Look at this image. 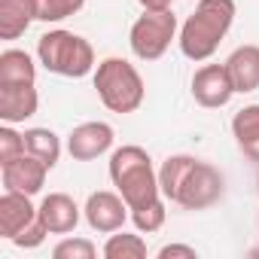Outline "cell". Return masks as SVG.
Segmentation results:
<instances>
[{
    "label": "cell",
    "mask_w": 259,
    "mask_h": 259,
    "mask_svg": "<svg viewBox=\"0 0 259 259\" xmlns=\"http://www.w3.org/2000/svg\"><path fill=\"white\" fill-rule=\"evenodd\" d=\"M40 220L49 235H70L79 226V204L67 192H49L40 201Z\"/></svg>",
    "instance_id": "7c38bea8"
},
{
    "label": "cell",
    "mask_w": 259,
    "mask_h": 259,
    "mask_svg": "<svg viewBox=\"0 0 259 259\" xmlns=\"http://www.w3.org/2000/svg\"><path fill=\"white\" fill-rule=\"evenodd\" d=\"M198 253H195V247H189V244H165L162 250H159V259H195Z\"/></svg>",
    "instance_id": "603a6c76"
},
{
    "label": "cell",
    "mask_w": 259,
    "mask_h": 259,
    "mask_svg": "<svg viewBox=\"0 0 259 259\" xmlns=\"http://www.w3.org/2000/svg\"><path fill=\"white\" fill-rule=\"evenodd\" d=\"M232 95H238V92H235V82H232L226 64H201L192 73V98L198 107L220 110L232 101Z\"/></svg>",
    "instance_id": "ba28073f"
},
{
    "label": "cell",
    "mask_w": 259,
    "mask_h": 259,
    "mask_svg": "<svg viewBox=\"0 0 259 259\" xmlns=\"http://www.w3.org/2000/svg\"><path fill=\"white\" fill-rule=\"evenodd\" d=\"M82 7H85V0H34V16H37V22L55 25V22L76 16Z\"/></svg>",
    "instance_id": "ffe728a7"
},
{
    "label": "cell",
    "mask_w": 259,
    "mask_h": 259,
    "mask_svg": "<svg viewBox=\"0 0 259 259\" xmlns=\"http://www.w3.org/2000/svg\"><path fill=\"white\" fill-rule=\"evenodd\" d=\"M144 10H171L174 0H138Z\"/></svg>",
    "instance_id": "cb8c5ba5"
},
{
    "label": "cell",
    "mask_w": 259,
    "mask_h": 259,
    "mask_svg": "<svg viewBox=\"0 0 259 259\" xmlns=\"http://www.w3.org/2000/svg\"><path fill=\"white\" fill-rule=\"evenodd\" d=\"M82 213H85V223H89L95 232H101V235L119 232V229L125 226V220L132 217V210H128L125 198H122L119 192H110V189L92 192V195L85 198Z\"/></svg>",
    "instance_id": "9c48e42d"
},
{
    "label": "cell",
    "mask_w": 259,
    "mask_h": 259,
    "mask_svg": "<svg viewBox=\"0 0 259 259\" xmlns=\"http://www.w3.org/2000/svg\"><path fill=\"white\" fill-rule=\"evenodd\" d=\"M177 37V16L171 10H144L132 25L128 46L141 61H159Z\"/></svg>",
    "instance_id": "52a82bcc"
},
{
    "label": "cell",
    "mask_w": 259,
    "mask_h": 259,
    "mask_svg": "<svg viewBox=\"0 0 259 259\" xmlns=\"http://www.w3.org/2000/svg\"><path fill=\"white\" fill-rule=\"evenodd\" d=\"M232 135L238 150L259 165V104H247L232 116Z\"/></svg>",
    "instance_id": "9a60e30c"
},
{
    "label": "cell",
    "mask_w": 259,
    "mask_h": 259,
    "mask_svg": "<svg viewBox=\"0 0 259 259\" xmlns=\"http://www.w3.org/2000/svg\"><path fill=\"white\" fill-rule=\"evenodd\" d=\"M52 256L55 259H95L98 247L89 238H64L52 247Z\"/></svg>",
    "instance_id": "44dd1931"
},
{
    "label": "cell",
    "mask_w": 259,
    "mask_h": 259,
    "mask_svg": "<svg viewBox=\"0 0 259 259\" xmlns=\"http://www.w3.org/2000/svg\"><path fill=\"white\" fill-rule=\"evenodd\" d=\"M31 22H37L34 0H0V40H19Z\"/></svg>",
    "instance_id": "2e32d148"
},
{
    "label": "cell",
    "mask_w": 259,
    "mask_h": 259,
    "mask_svg": "<svg viewBox=\"0 0 259 259\" xmlns=\"http://www.w3.org/2000/svg\"><path fill=\"white\" fill-rule=\"evenodd\" d=\"M110 180L116 192L125 198L132 210V223L138 232L153 235L165 226V195L159 186V171L153 168V159L144 147L125 144L110 153Z\"/></svg>",
    "instance_id": "6da1fadb"
},
{
    "label": "cell",
    "mask_w": 259,
    "mask_h": 259,
    "mask_svg": "<svg viewBox=\"0 0 259 259\" xmlns=\"http://www.w3.org/2000/svg\"><path fill=\"white\" fill-rule=\"evenodd\" d=\"M37 58L40 64L55 73V76H67V79H82L85 73L95 70V49L85 37L55 28L46 31L37 40Z\"/></svg>",
    "instance_id": "277c9868"
},
{
    "label": "cell",
    "mask_w": 259,
    "mask_h": 259,
    "mask_svg": "<svg viewBox=\"0 0 259 259\" xmlns=\"http://www.w3.org/2000/svg\"><path fill=\"white\" fill-rule=\"evenodd\" d=\"M159 186L165 201L180 204L186 210H207L226 192V177L217 165L201 162L195 156H168L159 168Z\"/></svg>",
    "instance_id": "7a4b0ae2"
},
{
    "label": "cell",
    "mask_w": 259,
    "mask_h": 259,
    "mask_svg": "<svg viewBox=\"0 0 259 259\" xmlns=\"http://www.w3.org/2000/svg\"><path fill=\"white\" fill-rule=\"evenodd\" d=\"M22 153H25V135H19L10 122H4V128H0V165L19 159Z\"/></svg>",
    "instance_id": "7402d4cb"
},
{
    "label": "cell",
    "mask_w": 259,
    "mask_h": 259,
    "mask_svg": "<svg viewBox=\"0 0 259 259\" xmlns=\"http://www.w3.org/2000/svg\"><path fill=\"white\" fill-rule=\"evenodd\" d=\"M49 171H52V168H49L46 162H40L37 156H31L28 150H25L19 159L0 165L4 189H10V192H25V195H37V192L43 189Z\"/></svg>",
    "instance_id": "8fae6325"
},
{
    "label": "cell",
    "mask_w": 259,
    "mask_h": 259,
    "mask_svg": "<svg viewBox=\"0 0 259 259\" xmlns=\"http://www.w3.org/2000/svg\"><path fill=\"white\" fill-rule=\"evenodd\" d=\"M256 189H259V177H256Z\"/></svg>",
    "instance_id": "484cf974"
},
{
    "label": "cell",
    "mask_w": 259,
    "mask_h": 259,
    "mask_svg": "<svg viewBox=\"0 0 259 259\" xmlns=\"http://www.w3.org/2000/svg\"><path fill=\"white\" fill-rule=\"evenodd\" d=\"M116 132L107 122H82L67 135V153L73 162H92L113 150Z\"/></svg>",
    "instance_id": "30bf717a"
},
{
    "label": "cell",
    "mask_w": 259,
    "mask_h": 259,
    "mask_svg": "<svg viewBox=\"0 0 259 259\" xmlns=\"http://www.w3.org/2000/svg\"><path fill=\"white\" fill-rule=\"evenodd\" d=\"M0 235L22 250H34L46 241L49 229L40 220V207L31 204V195L10 189L0 195Z\"/></svg>",
    "instance_id": "8992f818"
},
{
    "label": "cell",
    "mask_w": 259,
    "mask_h": 259,
    "mask_svg": "<svg viewBox=\"0 0 259 259\" xmlns=\"http://www.w3.org/2000/svg\"><path fill=\"white\" fill-rule=\"evenodd\" d=\"M250 256H256V259H259V247H256V250H253V253H250Z\"/></svg>",
    "instance_id": "d4e9b609"
},
{
    "label": "cell",
    "mask_w": 259,
    "mask_h": 259,
    "mask_svg": "<svg viewBox=\"0 0 259 259\" xmlns=\"http://www.w3.org/2000/svg\"><path fill=\"white\" fill-rule=\"evenodd\" d=\"M226 67H229V76H232L238 95H250L259 89V46H253V43L238 46L226 58Z\"/></svg>",
    "instance_id": "5bb4252c"
},
{
    "label": "cell",
    "mask_w": 259,
    "mask_h": 259,
    "mask_svg": "<svg viewBox=\"0 0 259 259\" xmlns=\"http://www.w3.org/2000/svg\"><path fill=\"white\" fill-rule=\"evenodd\" d=\"M235 22V0H198L195 13L180 28V52L189 61H207Z\"/></svg>",
    "instance_id": "3957f363"
},
{
    "label": "cell",
    "mask_w": 259,
    "mask_h": 259,
    "mask_svg": "<svg viewBox=\"0 0 259 259\" xmlns=\"http://www.w3.org/2000/svg\"><path fill=\"white\" fill-rule=\"evenodd\" d=\"M95 89L101 104L110 113H135L144 104L147 85L144 76L138 73V67L125 58H104L95 67Z\"/></svg>",
    "instance_id": "5b68a950"
},
{
    "label": "cell",
    "mask_w": 259,
    "mask_h": 259,
    "mask_svg": "<svg viewBox=\"0 0 259 259\" xmlns=\"http://www.w3.org/2000/svg\"><path fill=\"white\" fill-rule=\"evenodd\" d=\"M40 107V95L34 89V82L28 85H0V119L19 125L25 119H31Z\"/></svg>",
    "instance_id": "4fadbf2b"
},
{
    "label": "cell",
    "mask_w": 259,
    "mask_h": 259,
    "mask_svg": "<svg viewBox=\"0 0 259 259\" xmlns=\"http://www.w3.org/2000/svg\"><path fill=\"white\" fill-rule=\"evenodd\" d=\"M25 150L31 156H37L40 162H46L49 168H55L58 159H61V141L52 128H28L25 132Z\"/></svg>",
    "instance_id": "ac0fdd59"
},
{
    "label": "cell",
    "mask_w": 259,
    "mask_h": 259,
    "mask_svg": "<svg viewBox=\"0 0 259 259\" xmlns=\"http://www.w3.org/2000/svg\"><path fill=\"white\" fill-rule=\"evenodd\" d=\"M107 259H144L147 256V241L141 235H128L119 229V235H110L107 244L101 247Z\"/></svg>",
    "instance_id": "d6986e66"
},
{
    "label": "cell",
    "mask_w": 259,
    "mask_h": 259,
    "mask_svg": "<svg viewBox=\"0 0 259 259\" xmlns=\"http://www.w3.org/2000/svg\"><path fill=\"white\" fill-rule=\"evenodd\" d=\"M37 82V64L25 49L0 52V85H28Z\"/></svg>",
    "instance_id": "e0dca14e"
}]
</instances>
